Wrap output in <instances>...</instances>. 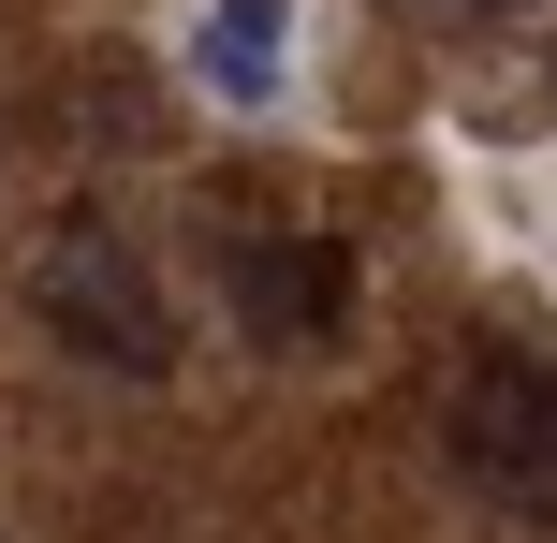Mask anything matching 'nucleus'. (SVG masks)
I'll list each match as a JSON object with an SVG mask.
<instances>
[{"instance_id":"nucleus-3","label":"nucleus","mask_w":557,"mask_h":543,"mask_svg":"<svg viewBox=\"0 0 557 543\" xmlns=\"http://www.w3.org/2000/svg\"><path fill=\"white\" fill-rule=\"evenodd\" d=\"M221 294H235V323H250L264 353H294V338H323V323L352 309V250H337V235H235Z\"/></svg>"},{"instance_id":"nucleus-1","label":"nucleus","mask_w":557,"mask_h":543,"mask_svg":"<svg viewBox=\"0 0 557 543\" xmlns=\"http://www.w3.org/2000/svg\"><path fill=\"white\" fill-rule=\"evenodd\" d=\"M441 456H455V485L484 515L557 529V353L543 338H484L441 382Z\"/></svg>"},{"instance_id":"nucleus-4","label":"nucleus","mask_w":557,"mask_h":543,"mask_svg":"<svg viewBox=\"0 0 557 543\" xmlns=\"http://www.w3.org/2000/svg\"><path fill=\"white\" fill-rule=\"evenodd\" d=\"M191 74L221 88L235 118H264L278 88H294V0H206L191 15Z\"/></svg>"},{"instance_id":"nucleus-2","label":"nucleus","mask_w":557,"mask_h":543,"mask_svg":"<svg viewBox=\"0 0 557 543\" xmlns=\"http://www.w3.org/2000/svg\"><path fill=\"white\" fill-rule=\"evenodd\" d=\"M29 309H45L88 368H117V382H162V368H176V309H162V280L133 264L117 221H45V250H29Z\"/></svg>"}]
</instances>
